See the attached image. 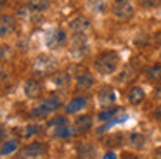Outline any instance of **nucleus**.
I'll return each instance as SVG.
<instances>
[{"mask_svg":"<svg viewBox=\"0 0 161 159\" xmlns=\"http://www.w3.org/2000/svg\"><path fill=\"white\" fill-rule=\"evenodd\" d=\"M87 104H88V97L78 95V97H75V99H71L69 102H68L66 112L68 114H75V112H78V111L85 109V107H87Z\"/></svg>","mask_w":161,"mask_h":159,"instance_id":"0eeeda50","label":"nucleus"},{"mask_svg":"<svg viewBox=\"0 0 161 159\" xmlns=\"http://www.w3.org/2000/svg\"><path fill=\"white\" fill-rule=\"evenodd\" d=\"M76 152H78V156H80L81 159H94L95 157V147L92 144H88V142L78 144Z\"/></svg>","mask_w":161,"mask_h":159,"instance_id":"4468645a","label":"nucleus"},{"mask_svg":"<svg viewBox=\"0 0 161 159\" xmlns=\"http://www.w3.org/2000/svg\"><path fill=\"white\" fill-rule=\"evenodd\" d=\"M146 99V92L142 86H132L128 90V102L130 104H140Z\"/></svg>","mask_w":161,"mask_h":159,"instance_id":"2eb2a0df","label":"nucleus"},{"mask_svg":"<svg viewBox=\"0 0 161 159\" xmlns=\"http://www.w3.org/2000/svg\"><path fill=\"white\" fill-rule=\"evenodd\" d=\"M50 126H54V128H57V126H66L68 124V121H66V118L64 116H57L56 119H50Z\"/></svg>","mask_w":161,"mask_h":159,"instance_id":"4be33fe9","label":"nucleus"},{"mask_svg":"<svg viewBox=\"0 0 161 159\" xmlns=\"http://www.w3.org/2000/svg\"><path fill=\"white\" fill-rule=\"evenodd\" d=\"M40 93H42V83H40L38 80L31 78L25 83V95L26 97L36 99V97H40Z\"/></svg>","mask_w":161,"mask_h":159,"instance_id":"6e6552de","label":"nucleus"},{"mask_svg":"<svg viewBox=\"0 0 161 159\" xmlns=\"http://www.w3.org/2000/svg\"><path fill=\"white\" fill-rule=\"evenodd\" d=\"M121 159H140V157L135 154H130V152H125V154L121 156Z\"/></svg>","mask_w":161,"mask_h":159,"instance_id":"a878e982","label":"nucleus"},{"mask_svg":"<svg viewBox=\"0 0 161 159\" xmlns=\"http://www.w3.org/2000/svg\"><path fill=\"white\" fill-rule=\"evenodd\" d=\"M94 126V118L90 114H83V116H78L76 121H75V130L76 131H88L90 128Z\"/></svg>","mask_w":161,"mask_h":159,"instance_id":"9b49d317","label":"nucleus"},{"mask_svg":"<svg viewBox=\"0 0 161 159\" xmlns=\"http://www.w3.org/2000/svg\"><path fill=\"white\" fill-rule=\"evenodd\" d=\"M5 2H7V0H0V5H4Z\"/></svg>","mask_w":161,"mask_h":159,"instance_id":"2f4dec72","label":"nucleus"},{"mask_svg":"<svg viewBox=\"0 0 161 159\" xmlns=\"http://www.w3.org/2000/svg\"><path fill=\"white\" fill-rule=\"evenodd\" d=\"M42 131V126L40 124H30V126H26V130H25V137H35L36 133H40Z\"/></svg>","mask_w":161,"mask_h":159,"instance_id":"aec40b11","label":"nucleus"},{"mask_svg":"<svg viewBox=\"0 0 161 159\" xmlns=\"http://www.w3.org/2000/svg\"><path fill=\"white\" fill-rule=\"evenodd\" d=\"M90 5H92V9H94L95 12H102L104 7H106V3H104V0H90Z\"/></svg>","mask_w":161,"mask_h":159,"instance_id":"5701e85b","label":"nucleus"},{"mask_svg":"<svg viewBox=\"0 0 161 159\" xmlns=\"http://www.w3.org/2000/svg\"><path fill=\"white\" fill-rule=\"evenodd\" d=\"M113 16L119 21H126L133 16V7L130 2H123V3H113Z\"/></svg>","mask_w":161,"mask_h":159,"instance_id":"7ed1b4c3","label":"nucleus"},{"mask_svg":"<svg viewBox=\"0 0 161 159\" xmlns=\"http://www.w3.org/2000/svg\"><path fill=\"white\" fill-rule=\"evenodd\" d=\"M97 100L102 107H111V104L116 102V92L113 86H102L97 93Z\"/></svg>","mask_w":161,"mask_h":159,"instance_id":"39448f33","label":"nucleus"},{"mask_svg":"<svg viewBox=\"0 0 161 159\" xmlns=\"http://www.w3.org/2000/svg\"><path fill=\"white\" fill-rule=\"evenodd\" d=\"M18 140H7L2 147H0V154L2 156H9V154H12V152H16L18 151Z\"/></svg>","mask_w":161,"mask_h":159,"instance_id":"a211bd4d","label":"nucleus"},{"mask_svg":"<svg viewBox=\"0 0 161 159\" xmlns=\"http://www.w3.org/2000/svg\"><path fill=\"white\" fill-rule=\"evenodd\" d=\"M133 74H135V71H132V69L128 68L126 71L121 73V78H119V81H128V80H133V78H135Z\"/></svg>","mask_w":161,"mask_h":159,"instance_id":"b1692460","label":"nucleus"},{"mask_svg":"<svg viewBox=\"0 0 161 159\" xmlns=\"http://www.w3.org/2000/svg\"><path fill=\"white\" fill-rule=\"evenodd\" d=\"M119 66V55L114 50H106L99 54L94 61V68L101 74H113Z\"/></svg>","mask_w":161,"mask_h":159,"instance_id":"f257e3e1","label":"nucleus"},{"mask_svg":"<svg viewBox=\"0 0 161 159\" xmlns=\"http://www.w3.org/2000/svg\"><path fill=\"white\" fill-rule=\"evenodd\" d=\"M4 135H5V133H4L2 130H0V138H4Z\"/></svg>","mask_w":161,"mask_h":159,"instance_id":"7c9ffc66","label":"nucleus"},{"mask_svg":"<svg viewBox=\"0 0 161 159\" xmlns=\"http://www.w3.org/2000/svg\"><path fill=\"white\" fill-rule=\"evenodd\" d=\"M94 83H95L94 76H92L90 73H87V71L76 76V88L78 90H88V88L94 86Z\"/></svg>","mask_w":161,"mask_h":159,"instance_id":"f8f14e48","label":"nucleus"},{"mask_svg":"<svg viewBox=\"0 0 161 159\" xmlns=\"http://www.w3.org/2000/svg\"><path fill=\"white\" fill-rule=\"evenodd\" d=\"M54 137H59V138H71L75 135V131H73V128L71 126H57V128H54Z\"/></svg>","mask_w":161,"mask_h":159,"instance_id":"f3484780","label":"nucleus"},{"mask_svg":"<svg viewBox=\"0 0 161 159\" xmlns=\"http://www.w3.org/2000/svg\"><path fill=\"white\" fill-rule=\"evenodd\" d=\"M156 157L161 159V149H158V151H156Z\"/></svg>","mask_w":161,"mask_h":159,"instance_id":"cd10ccee","label":"nucleus"},{"mask_svg":"<svg viewBox=\"0 0 161 159\" xmlns=\"http://www.w3.org/2000/svg\"><path fill=\"white\" fill-rule=\"evenodd\" d=\"M104 159H116V154H114V152H106V154H104Z\"/></svg>","mask_w":161,"mask_h":159,"instance_id":"bb28decb","label":"nucleus"},{"mask_svg":"<svg viewBox=\"0 0 161 159\" xmlns=\"http://www.w3.org/2000/svg\"><path fill=\"white\" fill-rule=\"evenodd\" d=\"M12 2H16V3H19V2H23V0H12Z\"/></svg>","mask_w":161,"mask_h":159,"instance_id":"473e14b6","label":"nucleus"},{"mask_svg":"<svg viewBox=\"0 0 161 159\" xmlns=\"http://www.w3.org/2000/svg\"><path fill=\"white\" fill-rule=\"evenodd\" d=\"M146 78L153 83H159L161 81V64H153L151 68H147Z\"/></svg>","mask_w":161,"mask_h":159,"instance_id":"dca6fc26","label":"nucleus"},{"mask_svg":"<svg viewBox=\"0 0 161 159\" xmlns=\"http://www.w3.org/2000/svg\"><path fill=\"white\" fill-rule=\"evenodd\" d=\"M14 30H16V21H14V17H11V16H0V35L2 36H7V35H11V33H14Z\"/></svg>","mask_w":161,"mask_h":159,"instance_id":"1a4fd4ad","label":"nucleus"},{"mask_svg":"<svg viewBox=\"0 0 161 159\" xmlns=\"http://www.w3.org/2000/svg\"><path fill=\"white\" fill-rule=\"evenodd\" d=\"M88 28H90V21H88L87 17H83V16L75 17V19H71V23H69V30L73 31L75 35H83Z\"/></svg>","mask_w":161,"mask_h":159,"instance_id":"423d86ee","label":"nucleus"},{"mask_svg":"<svg viewBox=\"0 0 161 159\" xmlns=\"http://www.w3.org/2000/svg\"><path fill=\"white\" fill-rule=\"evenodd\" d=\"M126 144L133 149H142L146 145V137L142 133H139V131H130L126 135Z\"/></svg>","mask_w":161,"mask_h":159,"instance_id":"ddd939ff","label":"nucleus"},{"mask_svg":"<svg viewBox=\"0 0 161 159\" xmlns=\"http://www.w3.org/2000/svg\"><path fill=\"white\" fill-rule=\"evenodd\" d=\"M59 106H61V100L57 99V97H49V99H43L42 102H40L38 106L31 111V114H33V116H36V118L47 116V114H50L52 111H56Z\"/></svg>","mask_w":161,"mask_h":159,"instance_id":"f03ea898","label":"nucleus"},{"mask_svg":"<svg viewBox=\"0 0 161 159\" xmlns=\"http://www.w3.org/2000/svg\"><path fill=\"white\" fill-rule=\"evenodd\" d=\"M114 3H123V2H130V0H113Z\"/></svg>","mask_w":161,"mask_h":159,"instance_id":"c85d7f7f","label":"nucleus"},{"mask_svg":"<svg viewBox=\"0 0 161 159\" xmlns=\"http://www.w3.org/2000/svg\"><path fill=\"white\" fill-rule=\"evenodd\" d=\"M153 118H154L156 121H159V123H161V106H158L156 109L153 111Z\"/></svg>","mask_w":161,"mask_h":159,"instance_id":"393cba45","label":"nucleus"},{"mask_svg":"<svg viewBox=\"0 0 161 159\" xmlns=\"http://www.w3.org/2000/svg\"><path fill=\"white\" fill-rule=\"evenodd\" d=\"M156 95H158V97H161V86H159V88L156 90Z\"/></svg>","mask_w":161,"mask_h":159,"instance_id":"c756f323","label":"nucleus"},{"mask_svg":"<svg viewBox=\"0 0 161 159\" xmlns=\"http://www.w3.org/2000/svg\"><path fill=\"white\" fill-rule=\"evenodd\" d=\"M64 41H66V33H64L63 30H54V31H50V33L47 35V45L52 47V48L63 45Z\"/></svg>","mask_w":161,"mask_h":159,"instance_id":"9d476101","label":"nucleus"},{"mask_svg":"<svg viewBox=\"0 0 161 159\" xmlns=\"http://www.w3.org/2000/svg\"><path fill=\"white\" fill-rule=\"evenodd\" d=\"M116 112H118V109H116V107H109V109H106V111H102V112H99L97 118H99L101 121H108V119H111V118H114Z\"/></svg>","mask_w":161,"mask_h":159,"instance_id":"6ab92c4d","label":"nucleus"},{"mask_svg":"<svg viewBox=\"0 0 161 159\" xmlns=\"http://www.w3.org/2000/svg\"><path fill=\"white\" fill-rule=\"evenodd\" d=\"M43 152H45V144L43 142H33L21 151V159H35L42 156Z\"/></svg>","mask_w":161,"mask_h":159,"instance_id":"20e7f679","label":"nucleus"},{"mask_svg":"<svg viewBox=\"0 0 161 159\" xmlns=\"http://www.w3.org/2000/svg\"><path fill=\"white\" fill-rule=\"evenodd\" d=\"M137 2H139V5L142 7V9H153V7H156L161 0H137Z\"/></svg>","mask_w":161,"mask_h":159,"instance_id":"412c9836","label":"nucleus"}]
</instances>
